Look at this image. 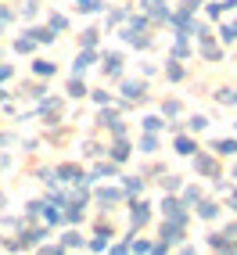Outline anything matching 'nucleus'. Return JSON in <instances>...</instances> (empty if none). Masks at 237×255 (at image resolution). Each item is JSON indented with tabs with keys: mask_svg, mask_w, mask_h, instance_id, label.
Segmentation results:
<instances>
[{
	"mask_svg": "<svg viewBox=\"0 0 237 255\" xmlns=\"http://www.w3.org/2000/svg\"><path fill=\"white\" fill-rule=\"evenodd\" d=\"M191 165H194V173H201V176H219V158L212 155V151H194V155H191Z\"/></svg>",
	"mask_w": 237,
	"mask_h": 255,
	"instance_id": "obj_1",
	"label": "nucleus"
},
{
	"mask_svg": "<svg viewBox=\"0 0 237 255\" xmlns=\"http://www.w3.org/2000/svg\"><path fill=\"white\" fill-rule=\"evenodd\" d=\"M118 94H122L126 105H140L147 97V83L144 79H118Z\"/></svg>",
	"mask_w": 237,
	"mask_h": 255,
	"instance_id": "obj_2",
	"label": "nucleus"
},
{
	"mask_svg": "<svg viewBox=\"0 0 237 255\" xmlns=\"http://www.w3.org/2000/svg\"><path fill=\"white\" fill-rule=\"evenodd\" d=\"M198 50L205 61H223V47H219V40L212 36V32H205V36H198Z\"/></svg>",
	"mask_w": 237,
	"mask_h": 255,
	"instance_id": "obj_3",
	"label": "nucleus"
},
{
	"mask_svg": "<svg viewBox=\"0 0 237 255\" xmlns=\"http://www.w3.org/2000/svg\"><path fill=\"white\" fill-rule=\"evenodd\" d=\"M54 176H58V183H83V187H90V180H87V173H83L79 165H58L54 169Z\"/></svg>",
	"mask_w": 237,
	"mask_h": 255,
	"instance_id": "obj_4",
	"label": "nucleus"
},
{
	"mask_svg": "<svg viewBox=\"0 0 237 255\" xmlns=\"http://www.w3.org/2000/svg\"><path fill=\"white\" fill-rule=\"evenodd\" d=\"M147 219H151V205H147V201H140V198H133V201H129V227L140 230Z\"/></svg>",
	"mask_w": 237,
	"mask_h": 255,
	"instance_id": "obj_5",
	"label": "nucleus"
},
{
	"mask_svg": "<svg viewBox=\"0 0 237 255\" xmlns=\"http://www.w3.org/2000/svg\"><path fill=\"white\" fill-rule=\"evenodd\" d=\"M94 201H97V205L105 209V212H112V209L118 205V201H122V191H118V187H97Z\"/></svg>",
	"mask_w": 237,
	"mask_h": 255,
	"instance_id": "obj_6",
	"label": "nucleus"
},
{
	"mask_svg": "<svg viewBox=\"0 0 237 255\" xmlns=\"http://www.w3.org/2000/svg\"><path fill=\"white\" fill-rule=\"evenodd\" d=\"M162 216L165 219H176V223L187 227V209H183L180 198H162Z\"/></svg>",
	"mask_w": 237,
	"mask_h": 255,
	"instance_id": "obj_7",
	"label": "nucleus"
},
{
	"mask_svg": "<svg viewBox=\"0 0 237 255\" xmlns=\"http://www.w3.org/2000/svg\"><path fill=\"white\" fill-rule=\"evenodd\" d=\"M158 234H162V245H180V241H183V223L165 219V223L158 227Z\"/></svg>",
	"mask_w": 237,
	"mask_h": 255,
	"instance_id": "obj_8",
	"label": "nucleus"
},
{
	"mask_svg": "<svg viewBox=\"0 0 237 255\" xmlns=\"http://www.w3.org/2000/svg\"><path fill=\"white\" fill-rule=\"evenodd\" d=\"M97 123H101V126H108L112 137H126V123H122V115H118V112H101Z\"/></svg>",
	"mask_w": 237,
	"mask_h": 255,
	"instance_id": "obj_9",
	"label": "nucleus"
},
{
	"mask_svg": "<svg viewBox=\"0 0 237 255\" xmlns=\"http://www.w3.org/2000/svg\"><path fill=\"white\" fill-rule=\"evenodd\" d=\"M94 61H97V50L94 47H83L76 54V61H72V76H83L87 69H94Z\"/></svg>",
	"mask_w": 237,
	"mask_h": 255,
	"instance_id": "obj_10",
	"label": "nucleus"
},
{
	"mask_svg": "<svg viewBox=\"0 0 237 255\" xmlns=\"http://www.w3.org/2000/svg\"><path fill=\"white\" fill-rule=\"evenodd\" d=\"M40 115H43V123L58 126L61 123V97H47L43 105H40Z\"/></svg>",
	"mask_w": 237,
	"mask_h": 255,
	"instance_id": "obj_11",
	"label": "nucleus"
},
{
	"mask_svg": "<svg viewBox=\"0 0 237 255\" xmlns=\"http://www.w3.org/2000/svg\"><path fill=\"white\" fill-rule=\"evenodd\" d=\"M122 54H118V50H108V54H105V65H101V69H105V76L108 79H122Z\"/></svg>",
	"mask_w": 237,
	"mask_h": 255,
	"instance_id": "obj_12",
	"label": "nucleus"
},
{
	"mask_svg": "<svg viewBox=\"0 0 237 255\" xmlns=\"http://www.w3.org/2000/svg\"><path fill=\"white\" fill-rule=\"evenodd\" d=\"M105 151H108V158L118 165V162H126V158H129L133 144H129V140H122V137H115V144H112V147H105Z\"/></svg>",
	"mask_w": 237,
	"mask_h": 255,
	"instance_id": "obj_13",
	"label": "nucleus"
},
{
	"mask_svg": "<svg viewBox=\"0 0 237 255\" xmlns=\"http://www.w3.org/2000/svg\"><path fill=\"white\" fill-rule=\"evenodd\" d=\"M140 7H144L155 22H169V7H165V0H140Z\"/></svg>",
	"mask_w": 237,
	"mask_h": 255,
	"instance_id": "obj_14",
	"label": "nucleus"
},
{
	"mask_svg": "<svg viewBox=\"0 0 237 255\" xmlns=\"http://www.w3.org/2000/svg\"><path fill=\"white\" fill-rule=\"evenodd\" d=\"M118 36H122L126 43H133L137 50H147L151 43H155V40H151V32H129V29H122V32H118Z\"/></svg>",
	"mask_w": 237,
	"mask_h": 255,
	"instance_id": "obj_15",
	"label": "nucleus"
},
{
	"mask_svg": "<svg viewBox=\"0 0 237 255\" xmlns=\"http://www.w3.org/2000/svg\"><path fill=\"white\" fill-rule=\"evenodd\" d=\"M194 212H198V219H205V223H212V219L219 216V205H216L212 198H201L198 205H194Z\"/></svg>",
	"mask_w": 237,
	"mask_h": 255,
	"instance_id": "obj_16",
	"label": "nucleus"
},
{
	"mask_svg": "<svg viewBox=\"0 0 237 255\" xmlns=\"http://www.w3.org/2000/svg\"><path fill=\"white\" fill-rule=\"evenodd\" d=\"M108 176H115V162H97L90 173H87L90 183H94V180H108Z\"/></svg>",
	"mask_w": 237,
	"mask_h": 255,
	"instance_id": "obj_17",
	"label": "nucleus"
},
{
	"mask_svg": "<svg viewBox=\"0 0 237 255\" xmlns=\"http://www.w3.org/2000/svg\"><path fill=\"white\" fill-rule=\"evenodd\" d=\"M43 237H47V227H29V230L18 237V241H22V248H32V245H40Z\"/></svg>",
	"mask_w": 237,
	"mask_h": 255,
	"instance_id": "obj_18",
	"label": "nucleus"
},
{
	"mask_svg": "<svg viewBox=\"0 0 237 255\" xmlns=\"http://www.w3.org/2000/svg\"><path fill=\"white\" fill-rule=\"evenodd\" d=\"M212 155H216V158H230V155H237V140H234V137L216 140V144H212Z\"/></svg>",
	"mask_w": 237,
	"mask_h": 255,
	"instance_id": "obj_19",
	"label": "nucleus"
},
{
	"mask_svg": "<svg viewBox=\"0 0 237 255\" xmlns=\"http://www.w3.org/2000/svg\"><path fill=\"white\" fill-rule=\"evenodd\" d=\"M183 76H187V65H183V61H176V58L165 61V79H169V83H180Z\"/></svg>",
	"mask_w": 237,
	"mask_h": 255,
	"instance_id": "obj_20",
	"label": "nucleus"
},
{
	"mask_svg": "<svg viewBox=\"0 0 237 255\" xmlns=\"http://www.w3.org/2000/svg\"><path fill=\"white\" fill-rule=\"evenodd\" d=\"M194 151H198V140H194V137H187V133H180V137H176V155L191 158Z\"/></svg>",
	"mask_w": 237,
	"mask_h": 255,
	"instance_id": "obj_21",
	"label": "nucleus"
},
{
	"mask_svg": "<svg viewBox=\"0 0 237 255\" xmlns=\"http://www.w3.org/2000/svg\"><path fill=\"white\" fill-rule=\"evenodd\" d=\"M180 191H183V198H180V201H183V209H194L198 201L205 198V194H201V187H180Z\"/></svg>",
	"mask_w": 237,
	"mask_h": 255,
	"instance_id": "obj_22",
	"label": "nucleus"
},
{
	"mask_svg": "<svg viewBox=\"0 0 237 255\" xmlns=\"http://www.w3.org/2000/svg\"><path fill=\"white\" fill-rule=\"evenodd\" d=\"M29 36H32V43H54L58 32H50L47 25H36V29H29Z\"/></svg>",
	"mask_w": 237,
	"mask_h": 255,
	"instance_id": "obj_23",
	"label": "nucleus"
},
{
	"mask_svg": "<svg viewBox=\"0 0 237 255\" xmlns=\"http://www.w3.org/2000/svg\"><path fill=\"white\" fill-rule=\"evenodd\" d=\"M230 241H234V237H227V234H209V248H212L216 255H223Z\"/></svg>",
	"mask_w": 237,
	"mask_h": 255,
	"instance_id": "obj_24",
	"label": "nucleus"
},
{
	"mask_svg": "<svg viewBox=\"0 0 237 255\" xmlns=\"http://www.w3.org/2000/svg\"><path fill=\"white\" fill-rule=\"evenodd\" d=\"M140 126H144V133H162V129H165V119H162V115H144Z\"/></svg>",
	"mask_w": 237,
	"mask_h": 255,
	"instance_id": "obj_25",
	"label": "nucleus"
},
{
	"mask_svg": "<svg viewBox=\"0 0 237 255\" xmlns=\"http://www.w3.org/2000/svg\"><path fill=\"white\" fill-rule=\"evenodd\" d=\"M173 58H176V61H187V58H191V43H187V36H176V47H173Z\"/></svg>",
	"mask_w": 237,
	"mask_h": 255,
	"instance_id": "obj_26",
	"label": "nucleus"
},
{
	"mask_svg": "<svg viewBox=\"0 0 237 255\" xmlns=\"http://www.w3.org/2000/svg\"><path fill=\"white\" fill-rule=\"evenodd\" d=\"M140 191H144V180H140V176H126V180H122V194H133V198H137Z\"/></svg>",
	"mask_w": 237,
	"mask_h": 255,
	"instance_id": "obj_27",
	"label": "nucleus"
},
{
	"mask_svg": "<svg viewBox=\"0 0 237 255\" xmlns=\"http://www.w3.org/2000/svg\"><path fill=\"white\" fill-rule=\"evenodd\" d=\"M140 151H144V155H155V151H158V133H144V137H140Z\"/></svg>",
	"mask_w": 237,
	"mask_h": 255,
	"instance_id": "obj_28",
	"label": "nucleus"
},
{
	"mask_svg": "<svg viewBox=\"0 0 237 255\" xmlns=\"http://www.w3.org/2000/svg\"><path fill=\"white\" fill-rule=\"evenodd\" d=\"M47 29H50V32H65V29H69V18L54 11V14H50V18H47Z\"/></svg>",
	"mask_w": 237,
	"mask_h": 255,
	"instance_id": "obj_29",
	"label": "nucleus"
},
{
	"mask_svg": "<svg viewBox=\"0 0 237 255\" xmlns=\"http://www.w3.org/2000/svg\"><path fill=\"white\" fill-rule=\"evenodd\" d=\"M126 18H129V25H126L129 32H144V29L151 25V22H147V14H126Z\"/></svg>",
	"mask_w": 237,
	"mask_h": 255,
	"instance_id": "obj_30",
	"label": "nucleus"
},
{
	"mask_svg": "<svg viewBox=\"0 0 237 255\" xmlns=\"http://www.w3.org/2000/svg\"><path fill=\"white\" fill-rule=\"evenodd\" d=\"M180 112H183V105H180L176 97H169V101H162V115H165V119H176Z\"/></svg>",
	"mask_w": 237,
	"mask_h": 255,
	"instance_id": "obj_31",
	"label": "nucleus"
},
{
	"mask_svg": "<svg viewBox=\"0 0 237 255\" xmlns=\"http://www.w3.org/2000/svg\"><path fill=\"white\" fill-rule=\"evenodd\" d=\"M65 90H69V97H87V83H83L79 76H72V79H69V87H65Z\"/></svg>",
	"mask_w": 237,
	"mask_h": 255,
	"instance_id": "obj_32",
	"label": "nucleus"
},
{
	"mask_svg": "<svg viewBox=\"0 0 237 255\" xmlns=\"http://www.w3.org/2000/svg\"><path fill=\"white\" fill-rule=\"evenodd\" d=\"M61 248H87V237H79V234L72 230V234L61 237Z\"/></svg>",
	"mask_w": 237,
	"mask_h": 255,
	"instance_id": "obj_33",
	"label": "nucleus"
},
{
	"mask_svg": "<svg viewBox=\"0 0 237 255\" xmlns=\"http://www.w3.org/2000/svg\"><path fill=\"white\" fill-rule=\"evenodd\" d=\"M76 7H79L83 14H97V11H105V4H101V0H76Z\"/></svg>",
	"mask_w": 237,
	"mask_h": 255,
	"instance_id": "obj_34",
	"label": "nucleus"
},
{
	"mask_svg": "<svg viewBox=\"0 0 237 255\" xmlns=\"http://www.w3.org/2000/svg\"><path fill=\"white\" fill-rule=\"evenodd\" d=\"M97 40H101V29H83L79 47H97Z\"/></svg>",
	"mask_w": 237,
	"mask_h": 255,
	"instance_id": "obj_35",
	"label": "nucleus"
},
{
	"mask_svg": "<svg viewBox=\"0 0 237 255\" xmlns=\"http://www.w3.org/2000/svg\"><path fill=\"white\" fill-rule=\"evenodd\" d=\"M216 101H219V105H237V90H234V87L216 90Z\"/></svg>",
	"mask_w": 237,
	"mask_h": 255,
	"instance_id": "obj_36",
	"label": "nucleus"
},
{
	"mask_svg": "<svg viewBox=\"0 0 237 255\" xmlns=\"http://www.w3.org/2000/svg\"><path fill=\"white\" fill-rule=\"evenodd\" d=\"M183 129H191V133H201V129H209V119H205V115H191V123L183 126Z\"/></svg>",
	"mask_w": 237,
	"mask_h": 255,
	"instance_id": "obj_37",
	"label": "nucleus"
},
{
	"mask_svg": "<svg viewBox=\"0 0 237 255\" xmlns=\"http://www.w3.org/2000/svg\"><path fill=\"white\" fill-rule=\"evenodd\" d=\"M158 180H162L165 191H180V187H183V180H180V176H173V173H162Z\"/></svg>",
	"mask_w": 237,
	"mask_h": 255,
	"instance_id": "obj_38",
	"label": "nucleus"
},
{
	"mask_svg": "<svg viewBox=\"0 0 237 255\" xmlns=\"http://www.w3.org/2000/svg\"><path fill=\"white\" fill-rule=\"evenodd\" d=\"M32 72H36V76H54V61H32Z\"/></svg>",
	"mask_w": 237,
	"mask_h": 255,
	"instance_id": "obj_39",
	"label": "nucleus"
},
{
	"mask_svg": "<svg viewBox=\"0 0 237 255\" xmlns=\"http://www.w3.org/2000/svg\"><path fill=\"white\" fill-rule=\"evenodd\" d=\"M219 40H223V43H237V25H219Z\"/></svg>",
	"mask_w": 237,
	"mask_h": 255,
	"instance_id": "obj_40",
	"label": "nucleus"
},
{
	"mask_svg": "<svg viewBox=\"0 0 237 255\" xmlns=\"http://www.w3.org/2000/svg\"><path fill=\"white\" fill-rule=\"evenodd\" d=\"M14 50H18V54H29V50H36V43H32V36H18L14 40Z\"/></svg>",
	"mask_w": 237,
	"mask_h": 255,
	"instance_id": "obj_41",
	"label": "nucleus"
},
{
	"mask_svg": "<svg viewBox=\"0 0 237 255\" xmlns=\"http://www.w3.org/2000/svg\"><path fill=\"white\" fill-rule=\"evenodd\" d=\"M11 18H14V11H11L7 4H0V29H7V25H11Z\"/></svg>",
	"mask_w": 237,
	"mask_h": 255,
	"instance_id": "obj_42",
	"label": "nucleus"
},
{
	"mask_svg": "<svg viewBox=\"0 0 237 255\" xmlns=\"http://www.w3.org/2000/svg\"><path fill=\"white\" fill-rule=\"evenodd\" d=\"M83 155H87V158H97V155H101V144H97V140H87V144H83Z\"/></svg>",
	"mask_w": 237,
	"mask_h": 255,
	"instance_id": "obj_43",
	"label": "nucleus"
},
{
	"mask_svg": "<svg viewBox=\"0 0 237 255\" xmlns=\"http://www.w3.org/2000/svg\"><path fill=\"white\" fill-rule=\"evenodd\" d=\"M36 11H40V0H25V7H22V18H32Z\"/></svg>",
	"mask_w": 237,
	"mask_h": 255,
	"instance_id": "obj_44",
	"label": "nucleus"
},
{
	"mask_svg": "<svg viewBox=\"0 0 237 255\" xmlns=\"http://www.w3.org/2000/svg\"><path fill=\"white\" fill-rule=\"evenodd\" d=\"M108 101H112L108 90H94V105H108Z\"/></svg>",
	"mask_w": 237,
	"mask_h": 255,
	"instance_id": "obj_45",
	"label": "nucleus"
},
{
	"mask_svg": "<svg viewBox=\"0 0 237 255\" xmlns=\"http://www.w3.org/2000/svg\"><path fill=\"white\" fill-rule=\"evenodd\" d=\"M126 14H129V11H122V7H115V11H112V14H108V22H112V25H115V22H122V18H126Z\"/></svg>",
	"mask_w": 237,
	"mask_h": 255,
	"instance_id": "obj_46",
	"label": "nucleus"
},
{
	"mask_svg": "<svg viewBox=\"0 0 237 255\" xmlns=\"http://www.w3.org/2000/svg\"><path fill=\"white\" fill-rule=\"evenodd\" d=\"M219 14H223V4H219V0H212V4H209V18H219Z\"/></svg>",
	"mask_w": 237,
	"mask_h": 255,
	"instance_id": "obj_47",
	"label": "nucleus"
},
{
	"mask_svg": "<svg viewBox=\"0 0 237 255\" xmlns=\"http://www.w3.org/2000/svg\"><path fill=\"white\" fill-rule=\"evenodd\" d=\"M147 255H169V248H165V245H151V252H147Z\"/></svg>",
	"mask_w": 237,
	"mask_h": 255,
	"instance_id": "obj_48",
	"label": "nucleus"
},
{
	"mask_svg": "<svg viewBox=\"0 0 237 255\" xmlns=\"http://www.w3.org/2000/svg\"><path fill=\"white\" fill-rule=\"evenodd\" d=\"M40 255H65V248H58V245L54 248H40Z\"/></svg>",
	"mask_w": 237,
	"mask_h": 255,
	"instance_id": "obj_49",
	"label": "nucleus"
},
{
	"mask_svg": "<svg viewBox=\"0 0 237 255\" xmlns=\"http://www.w3.org/2000/svg\"><path fill=\"white\" fill-rule=\"evenodd\" d=\"M112 255H129V245H115V248H112Z\"/></svg>",
	"mask_w": 237,
	"mask_h": 255,
	"instance_id": "obj_50",
	"label": "nucleus"
},
{
	"mask_svg": "<svg viewBox=\"0 0 237 255\" xmlns=\"http://www.w3.org/2000/svg\"><path fill=\"white\" fill-rule=\"evenodd\" d=\"M4 79H11V65H0V83Z\"/></svg>",
	"mask_w": 237,
	"mask_h": 255,
	"instance_id": "obj_51",
	"label": "nucleus"
},
{
	"mask_svg": "<svg viewBox=\"0 0 237 255\" xmlns=\"http://www.w3.org/2000/svg\"><path fill=\"white\" fill-rule=\"evenodd\" d=\"M223 4V11H237V0H219Z\"/></svg>",
	"mask_w": 237,
	"mask_h": 255,
	"instance_id": "obj_52",
	"label": "nucleus"
},
{
	"mask_svg": "<svg viewBox=\"0 0 237 255\" xmlns=\"http://www.w3.org/2000/svg\"><path fill=\"white\" fill-rule=\"evenodd\" d=\"M180 255H198V252H194V245H183V248H180Z\"/></svg>",
	"mask_w": 237,
	"mask_h": 255,
	"instance_id": "obj_53",
	"label": "nucleus"
},
{
	"mask_svg": "<svg viewBox=\"0 0 237 255\" xmlns=\"http://www.w3.org/2000/svg\"><path fill=\"white\" fill-rule=\"evenodd\" d=\"M227 237H237V219H234V223L227 227Z\"/></svg>",
	"mask_w": 237,
	"mask_h": 255,
	"instance_id": "obj_54",
	"label": "nucleus"
},
{
	"mask_svg": "<svg viewBox=\"0 0 237 255\" xmlns=\"http://www.w3.org/2000/svg\"><path fill=\"white\" fill-rule=\"evenodd\" d=\"M234 180H237V165H234Z\"/></svg>",
	"mask_w": 237,
	"mask_h": 255,
	"instance_id": "obj_55",
	"label": "nucleus"
},
{
	"mask_svg": "<svg viewBox=\"0 0 237 255\" xmlns=\"http://www.w3.org/2000/svg\"><path fill=\"white\" fill-rule=\"evenodd\" d=\"M234 25H237V22H234Z\"/></svg>",
	"mask_w": 237,
	"mask_h": 255,
	"instance_id": "obj_56",
	"label": "nucleus"
}]
</instances>
